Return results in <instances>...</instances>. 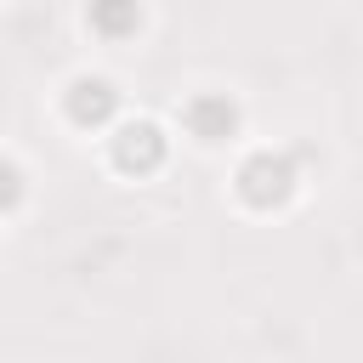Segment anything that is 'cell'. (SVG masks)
<instances>
[{
	"mask_svg": "<svg viewBox=\"0 0 363 363\" xmlns=\"http://www.w3.org/2000/svg\"><path fill=\"white\" fill-rule=\"evenodd\" d=\"M187 125H193L199 142H221V136L238 125V108H233L227 96H193V102H187Z\"/></svg>",
	"mask_w": 363,
	"mask_h": 363,
	"instance_id": "obj_4",
	"label": "cell"
},
{
	"mask_svg": "<svg viewBox=\"0 0 363 363\" xmlns=\"http://www.w3.org/2000/svg\"><path fill=\"white\" fill-rule=\"evenodd\" d=\"M113 159H119V170H153V164L164 159V136H159V125H153V119L119 125V136H113Z\"/></svg>",
	"mask_w": 363,
	"mask_h": 363,
	"instance_id": "obj_2",
	"label": "cell"
},
{
	"mask_svg": "<svg viewBox=\"0 0 363 363\" xmlns=\"http://www.w3.org/2000/svg\"><path fill=\"white\" fill-rule=\"evenodd\" d=\"M289 193H295V170H289L284 153H255V159H244V170H238V199H244V204L267 210V204H284Z\"/></svg>",
	"mask_w": 363,
	"mask_h": 363,
	"instance_id": "obj_1",
	"label": "cell"
},
{
	"mask_svg": "<svg viewBox=\"0 0 363 363\" xmlns=\"http://www.w3.org/2000/svg\"><path fill=\"white\" fill-rule=\"evenodd\" d=\"M68 113H74L79 125H102V119L113 113V85L96 79V74H79V79L68 85Z\"/></svg>",
	"mask_w": 363,
	"mask_h": 363,
	"instance_id": "obj_3",
	"label": "cell"
}]
</instances>
